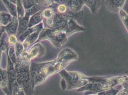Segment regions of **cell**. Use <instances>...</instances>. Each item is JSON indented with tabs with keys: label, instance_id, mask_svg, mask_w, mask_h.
<instances>
[{
	"label": "cell",
	"instance_id": "1",
	"mask_svg": "<svg viewBox=\"0 0 128 95\" xmlns=\"http://www.w3.org/2000/svg\"><path fill=\"white\" fill-rule=\"evenodd\" d=\"M66 66L54 60L37 63L31 62L30 67V75L32 87L34 89L36 86L42 84L48 78L59 73Z\"/></svg>",
	"mask_w": 128,
	"mask_h": 95
},
{
	"label": "cell",
	"instance_id": "2",
	"mask_svg": "<svg viewBox=\"0 0 128 95\" xmlns=\"http://www.w3.org/2000/svg\"><path fill=\"white\" fill-rule=\"evenodd\" d=\"M31 62L17 59L14 65L17 72L16 82L21 87L26 95H33L34 89L32 87L30 75V67Z\"/></svg>",
	"mask_w": 128,
	"mask_h": 95
},
{
	"label": "cell",
	"instance_id": "3",
	"mask_svg": "<svg viewBox=\"0 0 128 95\" xmlns=\"http://www.w3.org/2000/svg\"><path fill=\"white\" fill-rule=\"evenodd\" d=\"M68 38L66 34L61 30L44 28L40 32L38 41L34 44L46 40L51 42L54 47L60 48L68 42Z\"/></svg>",
	"mask_w": 128,
	"mask_h": 95
},
{
	"label": "cell",
	"instance_id": "4",
	"mask_svg": "<svg viewBox=\"0 0 128 95\" xmlns=\"http://www.w3.org/2000/svg\"><path fill=\"white\" fill-rule=\"evenodd\" d=\"M59 74L62 77L61 84L66 85V90L79 88L89 82L86 77L78 72H68L64 69Z\"/></svg>",
	"mask_w": 128,
	"mask_h": 95
},
{
	"label": "cell",
	"instance_id": "5",
	"mask_svg": "<svg viewBox=\"0 0 128 95\" xmlns=\"http://www.w3.org/2000/svg\"><path fill=\"white\" fill-rule=\"evenodd\" d=\"M46 53V48L40 42L34 44L27 51H24L18 58L31 62L34 58L42 57ZM17 58V59H18Z\"/></svg>",
	"mask_w": 128,
	"mask_h": 95
},
{
	"label": "cell",
	"instance_id": "6",
	"mask_svg": "<svg viewBox=\"0 0 128 95\" xmlns=\"http://www.w3.org/2000/svg\"><path fill=\"white\" fill-rule=\"evenodd\" d=\"M70 18L66 14H62L55 12L51 18L44 20L43 23L44 28L50 29H60L64 26Z\"/></svg>",
	"mask_w": 128,
	"mask_h": 95
},
{
	"label": "cell",
	"instance_id": "7",
	"mask_svg": "<svg viewBox=\"0 0 128 95\" xmlns=\"http://www.w3.org/2000/svg\"><path fill=\"white\" fill-rule=\"evenodd\" d=\"M78 58V54L73 50L70 48H65L60 51L56 59L59 63L67 66Z\"/></svg>",
	"mask_w": 128,
	"mask_h": 95
},
{
	"label": "cell",
	"instance_id": "8",
	"mask_svg": "<svg viewBox=\"0 0 128 95\" xmlns=\"http://www.w3.org/2000/svg\"><path fill=\"white\" fill-rule=\"evenodd\" d=\"M6 71L8 82V89L10 95H12V86L16 81L17 72L15 69L14 64L12 61L9 56H7V66Z\"/></svg>",
	"mask_w": 128,
	"mask_h": 95
},
{
	"label": "cell",
	"instance_id": "9",
	"mask_svg": "<svg viewBox=\"0 0 128 95\" xmlns=\"http://www.w3.org/2000/svg\"><path fill=\"white\" fill-rule=\"evenodd\" d=\"M59 30L64 32L68 37L76 32L85 31L84 27L80 26L75 20L72 18H70L66 24Z\"/></svg>",
	"mask_w": 128,
	"mask_h": 95
},
{
	"label": "cell",
	"instance_id": "10",
	"mask_svg": "<svg viewBox=\"0 0 128 95\" xmlns=\"http://www.w3.org/2000/svg\"><path fill=\"white\" fill-rule=\"evenodd\" d=\"M66 6L70 11L73 12L77 13L82 9L85 4V0H58Z\"/></svg>",
	"mask_w": 128,
	"mask_h": 95
},
{
	"label": "cell",
	"instance_id": "11",
	"mask_svg": "<svg viewBox=\"0 0 128 95\" xmlns=\"http://www.w3.org/2000/svg\"><path fill=\"white\" fill-rule=\"evenodd\" d=\"M126 0H109L105 1V6L108 10L112 12L117 13L122 9Z\"/></svg>",
	"mask_w": 128,
	"mask_h": 95
},
{
	"label": "cell",
	"instance_id": "12",
	"mask_svg": "<svg viewBox=\"0 0 128 95\" xmlns=\"http://www.w3.org/2000/svg\"><path fill=\"white\" fill-rule=\"evenodd\" d=\"M44 28H42L38 30L36 32L32 33V34L27 37L24 41L22 42L24 48V51H27L38 41L40 33Z\"/></svg>",
	"mask_w": 128,
	"mask_h": 95
},
{
	"label": "cell",
	"instance_id": "13",
	"mask_svg": "<svg viewBox=\"0 0 128 95\" xmlns=\"http://www.w3.org/2000/svg\"><path fill=\"white\" fill-rule=\"evenodd\" d=\"M0 88L6 94L10 95L8 89V82L6 69H2L0 66Z\"/></svg>",
	"mask_w": 128,
	"mask_h": 95
},
{
	"label": "cell",
	"instance_id": "14",
	"mask_svg": "<svg viewBox=\"0 0 128 95\" xmlns=\"http://www.w3.org/2000/svg\"><path fill=\"white\" fill-rule=\"evenodd\" d=\"M19 26V21L17 17H12L11 22L5 26V32L9 36L11 35H16Z\"/></svg>",
	"mask_w": 128,
	"mask_h": 95
},
{
	"label": "cell",
	"instance_id": "15",
	"mask_svg": "<svg viewBox=\"0 0 128 95\" xmlns=\"http://www.w3.org/2000/svg\"><path fill=\"white\" fill-rule=\"evenodd\" d=\"M42 28H44L43 22L36 26L31 27V28H28L27 30H26L19 37L17 38L18 41L22 43L24 41V40L27 37L29 36V35H30L31 34H32V33L36 32V31H38V30H39V29Z\"/></svg>",
	"mask_w": 128,
	"mask_h": 95
},
{
	"label": "cell",
	"instance_id": "16",
	"mask_svg": "<svg viewBox=\"0 0 128 95\" xmlns=\"http://www.w3.org/2000/svg\"><path fill=\"white\" fill-rule=\"evenodd\" d=\"M42 12L43 10L40 11L31 17L29 20L28 28L36 26L43 22L44 17Z\"/></svg>",
	"mask_w": 128,
	"mask_h": 95
},
{
	"label": "cell",
	"instance_id": "17",
	"mask_svg": "<svg viewBox=\"0 0 128 95\" xmlns=\"http://www.w3.org/2000/svg\"><path fill=\"white\" fill-rule=\"evenodd\" d=\"M2 1L7 9L9 13H10L12 17H17L16 4L12 2L11 0H2Z\"/></svg>",
	"mask_w": 128,
	"mask_h": 95
},
{
	"label": "cell",
	"instance_id": "18",
	"mask_svg": "<svg viewBox=\"0 0 128 95\" xmlns=\"http://www.w3.org/2000/svg\"><path fill=\"white\" fill-rule=\"evenodd\" d=\"M101 4L100 0H85V4L90 9L93 13H96Z\"/></svg>",
	"mask_w": 128,
	"mask_h": 95
},
{
	"label": "cell",
	"instance_id": "19",
	"mask_svg": "<svg viewBox=\"0 0 128 95\" xmlns=\"http://www.w3.org/2000/svg\"><path fill=\"white\" fill-rule=\"evenodd\" d=\"M12 17L9 13L0 11V24L4 26L8 25L12 20Z\"/></svg>",
	"mask_w": 128,
	"mask_h": 95
},
{
	"label": "cell",
	"instance_id": "20",
	"mask_svg": "<svg viewBox=\"0 0 128 95\" xmlns=\"http://www.w3.org/2000/svg\"><path fill=\"white\" fill-rule=\"evenodd\" d=\"M17 18L19 21H21L24 17L26 14V10H24L21 0H16Z\"/></svg>",
	"mask_w": 128,
	"mask_h": 95
},
{
	"label": "cell",
	"instance_id": "21",
	"mask_svg": "<svg viewBox=\"0 0 128 95\" xmlns=\"http://www.w3.org/2000/svg\"><path fill=\"white\" fill-rule=\"evenodd\" d=\"M12 95H26L22 88L18 84L16 81L12 86Z\"/></svg>",
	"mask_w": 128,
	"mask_h": 95
},
{
	"label": "cell",
	"instance_id": "22",
	"mask_svg": "<svg viewBox=\"0 0 128 95\" xmlns=\"http://www.w3.org/2000/svg\"><path fill=\"white\" fill-rule=\"evenodd\" d=\"M38 0H22V2L26 11L28 10L38 3Z\"/></svg>",
	"mask_w": 128,
	"mask_h": 95
},
{
	"label": "cell",
	"instance_id": "23",
	"mask_svg": "<svg viewBox=\"0 0 128 95\" xmlns=\"http://www.w3.org/2000/svg\"><path fill=\"white\" fill-rule=\"evenodd\" d=\"M118 12L120 19L128 32V14L126 11L123 10L122 9Z\"/></svg>",
	"mask_w": 128,
	"mask_h": 95
},
{
	"label": "cell",
	"instance_id": "24",
	"mask_svg": "<svg viewBox=\"0 0 128 95\" xmlns=\"http://www.w3.org/2000/svg\"><path fill=\"white\" fill-rule=\"evenodd\" d=\"M55 13L53 8L51 7H49L46 8L43 10L42 14H43L44 20H47L48 19L51 18L52 16H53Z\"/></svg>",
	"mask_w": 128,
	"mask_h": 95
},
{
	"label": "cell",
	"instance_id": "25",
	"mask_svg": "<svg viewBox=\"0 0 128 95\" xmlns=\"http://www.w3.org/2000/svg\"><path fill=\"white\" fill-rule=\"evenodd\" d=\"M14 49L16 55L17 59L19 58V57L22 55L24 51V48L22 43L18 41L14 45Z\"/></svg>",
	"mask_w": 128,
	"mask_h": 95
},
{
	"label": "cell",
	"instance_id": "26",
	"mask_svg": "<svg viewBox=\"0 0 128 95\" xmlns=\"http://www.w3.org/2000/svg\"><path fill=\"white\" fill-rule=\"evenodd\" d=\"M7 56H9L10 58H11L12 61L14 65L17 63V58H16V52H15L14 46L9 45V52H8V55Z\"/></svg>",
	"mask_w": 128,
	"mask_h": 95
},
{
	"label": "cell",
	"instance_id": "27",
	"mask_svg": "<svg viewBox=\"0 0 128 95\" xmlns=\"http://www.w3.org/2000/svg\"><path fill=\"white\" fill-rule=\"evenodd\" d=\"M8 42L10 45L14 46L18 42V38L16 35H11L8 37Z\"/></svg>",
	"mask_w": 128,
	"mask_h": 95
},
{
	"label": "cell",
	"instance_id": "28",
	"mask_svg": "<svg viewBox=\"0 0 128 95\" xmlns=\"http://www.w3.org/2000/svg\"><path fill=\"white\" fill-rule=\"evenodd\" d=\"M4 32H5V26H4L0 24V40L2 34Z\"/></svg>",
	"mask_w": 128,
	"mask_h": 95
},
{
	"label": "cell",
	"instance_id": "29",
	"mask_svg": "<svg viewBox=\"0 0 128 95\" xmlns=\"http://www.w3.org/2000/svg\"><path fill=\"white\" fill-rule=\"evenodd\" d=\"M0 61H1V59H0Z\"/></svg>",
	"mask_w": 128,
	"mask_h": 95
},
{
	"label": "cell",
	"instance_id": "30",
	"mask_svg": "<svg viewBox=\"0 0 128 95\" xmlns=\"http://www.w3.org/2000/svg\"><path fill=\"white\" fill-rule=\"evenodd\" d=\"M6 95H9V94H6Z\"/></svg>",
	"mask_w": 128,
	"mask_h": 95
}]
</instances>
